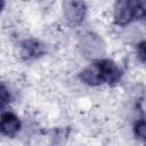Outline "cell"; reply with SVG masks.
Wrapping results in <instances>:
<instances>
[{
    "label": "cell",
    "mask_w": 146,
    "mask_h": 146,
    "mask_svg": "<svg viewBox=\"0 0 146 146\" xmlns=\"http://www.w3.org/2000/svg\"><path fill=\"white\" fill-rule=\"evenodd\" d=\"M145 16V2L136 0L116 1L114 6V18L119 25H127L135 19H141Z\"/></svg>",
    "instance_id": "6da1fadb"
},
{
    "label": "cell",
    "mask_w": 146,
    "mask_h": 146,
    "mask_svg": "<svg viewBox=\"0 0 146 146\" xmlns=\"http://www.w3.org/2000/svg\"><path fill=\"white\" fill-rule=\"evenodd\" d=\"M80 79L82 82L89 86H99L104 83V78L102 73V67L99 60L94 62L89 66H87L81 73H80Z\"/></svg>",
    "instance_id": "7a4b0ae2"
},
{
    "label": "cell",
    "mask_w": 146,
    "mask_h": 146,
    "mask_svg": "<svg viewBox=\"0 0 146 146\" xmlns=\"http://www.w3.org/2000/svg\"><path fill=\"white\" fill-rule=\"evenodd\" d=\"M21 129L19 119L10 112H6L0 117V133L7 137H15Z\"/></svg>",
    "instance_id": "3957f363"
},
{
    "label": "cell",
    "mask_w": 146,
    "mask_h": 146,
    "mask_svg": "<svg viewBox=\"0 0 146 146\" xmlns=\"http://www.w3.org/2000/svg\"><path fill=\"white\" fill-rule=\"evenodd\" d=\"M46 52V48L44 46L34 39L31 40H25L22 46H21V56L25 59V60H30V59H35L41 57L43 54Z\"/></svg>",
    "instance_id": "277c9868"
},
{
    "label": "cell",
    "mask_w": 146,
    "mask_h": 146,
    "mask_svg": "<svg viewBox=\"0 0 146 146\" xmlns=\"http://www.w3.org/2000/svg\"><path fill=\"white\" fill-rule=\"evenodd\" d=\"M99 63H100V67H102L104 83L113 84V83L119 82V80L121 78V71H120L119 66L110 59H102V60H99Z\"/></svg>",
    "instance_id": "5b68a950"
},
{
    "label": "cell",
    "mask_w": 146,
    "mask_h": 146,
    "mask_svg": "<svg viewBox=\"0 0 146 146\" xmlns=\"http://www.w3.org/2000/svg\"><path fill=\"white\" fill-rule=\"evenodd\" d=\"M65 15L66 19L72 24H78L83 21L86 14V6L83 2H65Z\"/></svg>",
    "instance_id": "8992f818"
},
{
    "label": "cell",
    "mask_w": 146,
    "mask_h": 146,
    "mask_svg": "<svg viewBox=\"0 0 146 146\" xmlns=\"http://www.w3.org/2000/svg\"><path fill=\"white\" fill-rule=\"evenodd\" d=\"M10 102V92L8 88L0 82V108L6 107Z\"/></svg>",
    "instance_id": "52a82bcc"
},
{
    "label": "cell",
    "mask_w": 146,
    "mask_h": 146,
    "mask_svg": "<svg viewBox=\"0 0 146 146\" xmlns=\"http://www.w3.org/2000/svg\"><path fill=\"white\" fill-rule=\"evenodd\" d=\"M133 132H135L136 138H138L140 140H144V137H145V121L143 119L135 123Z\"/></svg>",
    "instance_id": "ba28073f"
},
{
    "label": "cell",
    "mask_w": 146,
    "mask_h": 146,
    "mask_svg": "<svg viewBox=\"0 0 146 146\" xmlns=\"http://www.w3.org/2000/svg\"><path fill=\"white\" fill-rule=\"evenodd\" d=\"M137 54H138V56H139V58H140L141 63H144V62H145V55H146V50H145V42H144V41L138 46V48H137Z\"/></svg>",
    "instance_id": "9c48e42d"
},
{
    "label": "cell",
    "mask_w": 146,
    "mask_h": 146,
    "mask_svg": "<svg viewBox=\"0 0 146 146\" xmlns=\"http://www.w3.org/2000/svg\"><path fill=\"white\" fill-rule=\"evenodd\" d=\"M3 7H5V2H3V1H0V13L2 11Z\"/></svg>",
    "instance_id": "30bf717a"
}]
</instances>
